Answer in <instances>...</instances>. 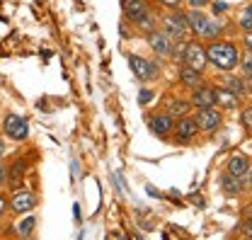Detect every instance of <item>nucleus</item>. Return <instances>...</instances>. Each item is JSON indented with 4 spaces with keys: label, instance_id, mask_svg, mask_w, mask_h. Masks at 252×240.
I'll use <instances>...</instances> for the list:
<instances>
[{
    "label": "nucleus",
    "instance_id": "obj_1",
    "mask_svg": "<svg viewBox=\"0 0 252 240\" xmlns=\"http://www.w3.org/2000/svg\"><path fill=\"white\" fill-rule=\"evenodd\" d=\"M206 51V63H211L219 70H233L238 66V49L230 41H216L211 39V44L204 49Z\"/></svg>",
    "mask_w": 252,
    "mask_h": 240
},
{
    "label": "nucleus",
    "instance_id": "obj_2",
    "mask_svg": "<svg viewBox=\"0 0 252 240\" xmlns=\"http://www.w3.org/2000/svg\"><path fill=\"white\" fill-rule=\"evenodd\" d=\"M187 20H189V32H194L201 39H216L223 32V22L220 20H211L204 12H199V10H189Z\"/></svg>",
    "mask_w": 252,
    "mask_h": 240
},
{
    "label": "nucleus",
    "instance_id": "obj_3",
    "mask_svg": "<svg viewBox=\"0 0 252 240\" xmlns=\"http://www.w3.org/2000/svg\"><path fill=\"white\" fill-rule=\"evenodd\" d=\"M162 27H165V34L172 39V41H187L189 36V20L187 12H172L162 20Z\"/></svg>",
    "mask_w": 252,
    "mask_h": 240
},
{
    "label": "nucleus",
    "instance_id": "obj_4",
    "mask_svg": "<svg viewBox=\"0 0 252 240\" xmlns=\"http://www.w3.org/2000/svg\"><path fill=\"white\" fill-rule=\"evenodd\" d=\"M194 124H196V129L199 131H204V134H211V131H216L220 126V112L216 109V107H206V109H199L194 117Z\"/></svg>",
    "mask_w": 252,
    "mask_h": 240
},
{
    "label": "nucleus",
    "instance_id": "obj_5",
    "mask_svg": "<svg viewBox=\"0 0 252 240\" xmlns=\"http://www.w3.org/2000/svg\"><path fill=\"white\" fill-rule=\"evenodd\" d=\"M2 131L12 141H25L30 136V126H27V121L22 119L20 114H7L5 121H2Z\"/></svg>",
    "mask_w": 252,
    "mask_h": 240
},
{
    "label": "nucleus",
    "instance_id": "obj_6",
    "mask_svg": "<svg viewBox=\"0 0 252 240\" xmlns=\"http://www.w3.org/2000/svg\"><path fill=\"white\" fill-rule=\"evenodd\" d=\"M128 66H131L133 75H136L138 80H143V83L153 80V78L158 75V66H156V63H151L148 59H143V56L131 54V56H128Z\"/></svg>",
    "mask_w": 252,
    "mask_h": 240
},
{
    "label": "nucleus",
    "instance_id": "obj_7",
    "mask_svg": "<svg viewBox=\"0 0 252 240\" xmlns=\"http://www.w3.org/2000/svg\"><path fill=\"white\" fill-rule=\"evenodd\" d=\"M182 63H187V66L196 68V70H204L206 68V51H204V46L196 44V41H187L185 49H182Z\"/></svg>",
    "mask_w": 252,
    "mask_h": 240
},
{
    "label": "nucleus",
    "instance_id": "obj_8",
    "mask_svg": "<svg viewBox=\"0 0 252 240\" xmlns=\"http://www.w3.org/2000/svg\"><path fill=\"white\" fill-rule=\"evenodd\" d=\"M196 124H194V119L191 117H180V119H175V126H172V141L175 143H185V141H191L194 136H196Z\"/></svg>",
    "mask_w": 252,
    "mask_h": 240
},
{
    "label": "nucleus",
    "instance_id": "obj_9",
    "mask_svg": "<svg viewBox=\"0 0 252 240\" xmlns=\"http://www.w3.org/2000/svg\"><path fill=\"white\" fill-rule=\"evenodd\" d=\"M148 44H151L153 54L160 56V59H167V56H172V51H175V41H172L165 32H151Z\"/></svg>",
    "mask_w": 252,
    "mask_h": 240
},
{
    "label": "nucleus",
    "instance_id": "obj_10",
    "mask_svg": "<svg viewBox=\"0 0 252 240\" xmlns=\"http://www.w3.org/2000/svg\"><path fill=\"white\" fill-rule=\"evenodd\" d=\"M172 126H175V119L165 112V114H153L148 117V129L156 134L158 138H167L172 134Z\"/></svg>",
    "mask_w": 252,
    "mask_h": 240
},
{
    "label": "nucleus",
    "instance_id": "obj_11",
    "mask_svg": "<svg viewBox=\"0 0 252 240\" xmlns=\"http://www.w3.org/2000/svg\"><path fill=\"white\" fill-rule=\"evenodd\" d=\"M189 104H191V107H196V109L214 107V104H216V95H214V88H206L204 83H201L199 88H194V90H191V100H189Z\"/></svg>",
    "mask_w": 252,
    "mask_h": 240
},
{
    "label": "nucleus",
    "instance_id": "obj_12",
    "mask_svg": "<svg viewBox=\"0 0 252 240\" xmlns=\"http://www.w3.org/2000/svg\"><path fill=\"white\" fill-rule=\"evenodd\" d=\"M36 206V194L34 192H27V189H22V192H15L12 194V199H10V209L15 211V213H27Z\"/></svg>",
    "mask_w": 252,
    "mask_h": 240
},
{
    "label": "nucleus",
    "instance_id": "obj_13",
    "mask_svg": "<svg viewBox=\"0 0 252 240\" xmlns=\"http://www.w3.org/2000/svg\"><path fill=\"white\" fill-rule=\"evenodd\" d=\"M124 15L128 22H143L146 17H148V5H146V0H128L124 7Z\"/></svg>",
    "mask_w": 252,
    "mask_h": 240
},
{
    "label": "nucleus",
    "instance_id": "obj_14",
    "mask_svg": "<svg viewBox=\"0 0 252 240\" xmlns=\"http://www.w3.org/2000/svg\"><path fill=\"white\" fill-rule=\"evenodd\" d=\"M248 168H250V158L243 155V153L230 155L228 163H225V172H230V175H235V177H243V175L248 172Z\"/></svg>",
    "mask_w": 252,
    "mask_h": 240
},
{
    "label": "nucleus",
    "instance_id": "obj_15",
    "mask_svg": "<svg viewBox=\"0 0 252 240\" xmlns=\"http://www.w3.org/2000/svg\"><path fill=\"white\" fill-rule=\"evenodd\" d=\"M27 168H30L27 158H20V160H15V163H12V168L7 170V175H5L7 184H10V187H17V184H22V177H25Z\"/></svg>",
    "mask_w": 252,
    "mask_h": 240
},
{
    "label": "nucleus",
    "instance_id": "obj_16",
    "mask_svg": "<svg viewBox=\"0 0 252 240\" xmlns=\"http://www.w3.org/2000/svg\"><path fill=\"white\" fill-rule=\"evenodd\" d=\"M180 83L189 88V90H194V88H199L201 85V70H196V68H191V66H180Z\"/></svg>",
    "mask_w": 252,
    "mask_h": 240
},
{
    "label": "nucleus",
    "instance_id": "obj_17",
    "mask_svg": "<svg viewBox=\"0 0 252 240\" xmlns=\"http://www.w3.org/2000/svg\"><path fill=\"white\" fill-rule=\"evenodd\" d=\"M220 189H223L228 197H238V194L245 189L243 177H235V175H230V172H223V175H220Z\"/></svg>",
    "mask_w": 252,
    "mask_h": 240
},
{
    "label": "nucleus",
    "instance_id": "obj_18",
    "mask_svg": "<svg viewBox=\"0 0 252 240\" xmlns=\"http://www.w3.org/2000/svg\"><path fill=\"white\" fill-rule=\"evenodd\" d=\"M214 95H216V104H223V107H228V109H235V107H238V97H235L233 92H228L225 88H216Z\"/></svg>",
    "mask_w": 252,
    "mask_h": 240
},
{
    "label": "nucleus",
    "instance_id": "obj_19",
    "mask_svg": "<svg viewBox=\"0 0 252 240\" xmlns=\"http://www.w3.org/2000/svg\"><path fill=\"white\" fill-rule=\"evenodd\" d=\"M189 104L187 100H170V104H167V114L172 117V119H180V117H185L189 112Z\"/></svg>",
    "mask_w": 252,
    "mask_h": 240
},
{
    "label": "nucleus",
    "instance_id": "obj_20",
    "mask_svg": "<svg viewBox=\"0 0 252 240\" xmlns=\"http://www.w3.org/2000/svg\"><path fill=\"white\" fill-rule=\"evenodd\" d=\"M220 85H223V88H225L228 92H233L235 97L248 92V88H245V80H240V78H233V75H230V78H223V83H220Z\"/></svg>",
    "mask_w": 252,
    "mask_h": 240
},
{
    "label": "nucleus",
    "instance_id": "obj_21",
    "mask_svg": "<svg viewBox=\"0 0 252 240\" xmlns=\"http://www.w3.org/2000/svg\"><path fill=\"white\" fill-rule=\"evenodd\" d=\"M34 226H36V218H34V216H27V218H22V221H20L17 233L27 238V236H32V233H34Z\"/></svg>",
    "mask_w": 252,
    "mask_h": 240
},
{
    "label": "nucleus",
    "instance_id": "obj_22",
    "mask_svg": "<svg viewBox=\"0 0 252 240\" xmlns=\"http://www.w3.org/2000/svg\"><path fill=\"white\" fill-rule=\"evenodd\" d=\"M240 27H243L245 32L252 30V5H248V7L240 12Z\"/></svg>",
    "mask_w": 252,
    "mask_h": 240
},
{
    "label": "nucleus",
    "instance_id": "obj_23",
    "mask_svg": "<svg viewBox=\"0 0 252 240\" xmlns=\"http://www.w3.org/2000/svg\"><path fill=\"white\" fill-rule=\"evenodd\" d=\"M151 100H153V92L151 90H141L138 92V102H141V104H146V102H151Z\"/></svg>",
    "mask_w": 252,
    "mask_h": 240
},
{
    "label": "nucleus",
    "instance_id": "obj_24",
    "mask_svg": "<svg viewBox=\"0 0 252 240\" xmlns=\"http://www.w3.org/2000/svg\"><path fill=\"white\" fill-rule=\"evenodd\" d=\"M243 124H245V126H248V129L252 131V107H250V109H245V112H243Z\"/></svg>",
    "mask_w": 252,
    "mask_h": 240
},
{
    "label": "nucleus",
    "instance_id": "obj_25",
    "mask_svg": "<svg viewBox=\"0 0 252 240\" xmlns=\"http://www.w3.org/2000/svg\"><path fill=\"white\" fill-rule=\"evenodd\" d=\"M187 2H189V7H191V10H199V7H204V5H209L211 0H187Z\"/></svg>",
    "mask_w": 252,
    "mask_h": 240
},
{
    "label": "nucleus",
    "instance_id": "obj_26",
    "mask_svg": "<svg viewBox=\"0 0 252 240\" xmlns=\"http://www.w3.org/2000/svg\"><path fill=\"white\" fill-rule=\"evenodd\" d=\"M243 63H245V66H243V73H245L248 78H252V56H248Z\"/></svg>",
    "mask_w": 252,
    "mask_h": 240
},
{
    "label": "nucleus",
    "instance_id": "obj_27",
    "mask_svg": "<svg viewBox=\"0 0 252 240\" xmlns=\"http://www.w3.org/2000/svg\"><path fill=\"white\" fill-rule=\"evenodd\" d=\"M243 184H245V187H250V189H252V165L248 168V172L243 175Z\"/></svg>",
    "mask_w": 252,
    "mask_h": 240
},
{
    "label": "nucleus",
    "instance_id": "obj_28",
    "mask_svg": "<svg viewBox=\"0 0 252 240\" xmlns=\"http://www.w3.org/2000/svg\"><path fill=\"white\" fill-rule=\"evenodd\" d=\"M189 202H191L194 206H204V197H199V194H191V197H189Z\"/></svg>",
    "mask_w": 252,
    "mask_h": 240
},
{
    "label": "nucleus",
    "instance_id": "obj_29",
    "mask_svg": "<svg viewBox=\"0 0 252 240\" xmlns=\"http://www.w3.org/2000/svg\"><path fill=\"white\" fill-rule=\"evenodd\" d=\"M225 10H228V5H225V2H220V0L214 2V12H216V15H219V12H225Z\"/></svg>",
    "mask_w": 252,
    "mask_h": 240
},
{
    "label": "nucleus",
    "instance_id": "obj_30",
    "mask_svg": "<svg viewBox=\"0 0 252 240\" xmlns=\"http://www.w3.org/2000/svg\"><path fill=\"white\" fill-rule=\"evenodd\" d=\"M243 41H245V49H248V51L252 54V30L245 32V39H243Z\"/></svg>",
    "mask_w": 252,
    "mask_h": 240
},
{
    "label": "nucleus",
    "instance_id": "obj_31",
    "mask_svg": "<svg viewBox=\"0 0 252 240\" xmlns=\"http://www.w3.org/2000/svg\"><path fill=\"white\" fill-rule=\"evenodd\" d=\"M243 231H245V236H250V238H252V218H248V221H245Z\"/></svg>",
    "mask_w": 252,
    "mask_h": 240
},
{
    "label": "nucleus",
    "instance_id": "obj_32",
    "mask_svg": "<svg viewBox=\"0 0 252 240\" xmlns=\"http://www.w3.org/2000/svg\"><path fill=\"white\" fill-rule=\"evenodd\" d=\"M162 5H170V7H177L180 5V0H160Z\"/></svg>",
    "mask_w": 252,
    "mask_h": 240
},
{
    "label": "nucleus",
    "instance_id": "obj_33",
    "mask_svg": "<svg viewBox=\"0 0 252 240\" xmlns=\"http://www.w3.org/2000/svg\"><path fill=\"white\" fill-rule=\"evenodd\" d=\"M5 206H7V199H5V197H2V194H0V213H2V211H5Z\"/></svg>",
    "mask_w": 252,
    "mask_h": 240
},
{
    "label": "nucleus",
    "instance_id": "obj_34",
    "mask_svg": "<svg viewBox=\"0 0 252 240\" xmlns=\"http://www.w3.org/2000/svg\"><path fill=\"white\" fill-rule=\"evenodd\" d=\"M5 175H7V172H5V168H2V165H0V187H2V184H5Z\"/></svg>",
    "mask_w": 252,
    "mask_h": 240
},
{
    "label": "nucleus",
    "instance_id": "obj_35",
    "mask_svg": "<svg viewBox=\"0 0 252 240\" xmlns=\"http://www.w3.org/2000/svg\"><path fill=\"white\" fill-rule=\"evenodd\" d=\"M2 155H5V141L0 138V158H2Z\"/></svg>",
    "mask_w": 252,
    "mask_h": 240
}]
</instances>
